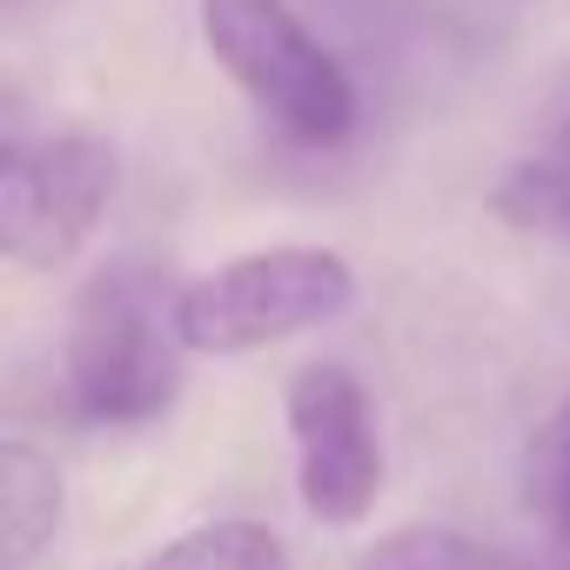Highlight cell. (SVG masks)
Listing matches in <instances>:
<instances>
[{"label": "cell", "mask_w": 570, "mask_h": 570, "mask_svg": "<svg viewBox=\"0 0 570 570\" xmlns=\"http://www.w3.org/2000/svg\"><path fill=\"white\" fill-rule=\"evenodd\" d=\"M188 356L195 350L181 336V289L168 282V268L115 255L75 289L61 336V383L88 423L108 430L155 423L181 396Z\"/></svg>", "instance_id": "6da1fadb"}, {"label": "cell", "mask_w": 570, "mask_h": 570, "mask_svg": "<svg viewBox=\"0 0 570 570\" xmlns=\"http://www.w3.org/2000/svg\"><path fill=\"white\" fill-rule=\"evenodd\" d=\"M356 309V262L323 242H275L228 255L222 268L195 275L181 289V336L195 356H255L330 330Z\"/></svg>", "instance_id": "7a4b0ae2"}, {"label": "cell", "mask_w": 570, "mask_h": 570, "mask_svg": "<svg viewBox=\"0 0 570 570\" xmlns=\"http://www.w3.org/2000/svg\"><path fill=\"white\" fill-rule=\"evenodd\" d=\"M202 48L303 148H336L363 115L356 81L289 0H202Z\"/></svg>", "instance_id": "3957f363"}, {"label": "cell", "mask_w": 570, "mask_h": 570, "mask_svg": "<svg viewBox=\"0 0 570 570\" xmlns=\"http://www.w3.org/2000/svg\"><path fill=\"white\" fill-rule=\"evenodd\" d=\"M115 148L88 128H61L41 141H8L0 155V255L28 275L68 268L101 208L115 202Z\"/></svg>", "instance_id": "277c9868"}, {"label": "cell", "mask_w": 570, "mask_h": 570, "mask_svg": "<svg viewBox=\"0 0 570 570\" xmlns=\"http://www.w3.org/2000/svg\"><path fill=\"white\" fill-rule=\"evenodd\" d=\"M289 436H296V497L316 523L356 530L383 497V436L376 410L343 363H303L289 376Z\"/></svg>", "instance_id": "5b68a950"}, {"label": "cell", "mask_w": 570, "mask_h": 570, "mask_svg": "<svg viewBox=\"0 0 570 570\" xmlns=\"http://www.w3.org/2000/svg\"><path fill=\"white\" fill-rule=\"evenodd\" d=\"M61 530V470L35 443H0V570H35Z\"/></svg>", "instance_id": "8992f818"}, {"label": "cell", "mask_w": 570, "mask_h": 570, "mask_svg": "<svg viewBox=\"0 0 570 570\" xmlns=\"http://www.w3.org/2000/svg\"><path fill=\"white\" fill-rule=\"evenodd\" d=\"M141 570H296L289 543L255 517H215L181 537H168Z\"/></svg>", "instance_id": "52a82bcc"}, {"label": "cell", "mask_w": 570, "mask_h": 570, "mask_svg": "<svg viewBox=\"0 0 570 570\" xmlns=\"http://www.w3.org/2000/svg\"><path fill=\"white\" fill-rule=\"evenodd\" d=\"M350 570H523V563L463 537V530H450V523H396Z\"/></svg>", "instance_id": "ba28073f"}, {"label": "cell", "mask_w": 570, "mask_h": 570, "mask_svg": "<svg viewBox=\"0 0 570 570\" xmlns=\"http://www.w3.org/2000/svg\"><path fill=\"white\" fill-rule=\"evenodd\" d=\"M490 208L523 228V235H550V242H570V148L557 155H537L523 168H510L490 195Z\"/></svg>", "instance_id": "9c48e42d"}, {"label": "cell", "mask_w": 570, "mask_h": 570, "mask_svg": "<svg viewBox=\"0 0 570 570\" xmlns=\"http://www.w3.org/2000/svg\"><path fill=\"white\" fill-rule=\"evenodd\" d=\"M523 510L557 537V530H570V396L530 430V443H523Z\"/></svg>", "instance_id": "30bf717a"}, {"label": "cell", "mask_w": 570, "mask_h": 570, "mask_svg": "<svg viewBox=\"0 0 570 570\" xmlns=\"http://www.w3.org/2000/svg\"><path fill=\"white\" fill-rule=\"evenodd\" d=\"M550 557H557V570H570V530H557V537H550Z\"/></svg>", "instance_id": "8fae6325"}, {"label": "cell", "mask_w": 570, "mask_h": 570, "mask_svg": "<svg viewBox=\"0 0 570 570\" xmlns=\"http://www.w3.org/2000/svg\"><path fill=\"white\" fill-rule=\"evenodd\" d=\"M557 148H570V115H563V121H557Z\"/></svg>", "instance_id": "7c38bea8"}]
</instances>
